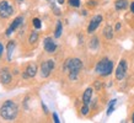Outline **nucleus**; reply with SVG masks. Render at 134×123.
Returning a JSON list of instances; mask_svg holds the SVG:
<instances>
[{
	"mask_svg": "<svg viewBox=\"0 0 134 123\" xmlns=\"http://www.w3.org/2000/svg\"><path fill=\"white\" fill-rule=\"evenodd\" d=\"M17 112H19V107L14 101H5L1 107H0V116L4 119L8 121H12V119L16 118Z\"/></svg>",
	"mask_w": 134,
	"mask_h": 123,
	"instance_id": "nucleus-1",
	"label": "nucleus"
},
{
	"mask_svg": "<svg viewBox=\"0 0 134 123\" xmlns=\"http://www.w3.org/2000/svg\"><path fill=\"white\" fill-rule=\"evenodd\" d=\"M82 69V62L79 58H73V59H68L65 62L64 70L66 73H69L70 80H76L77 75Z\"/></svg>",
	"mask_w": 134,
	"mask_h": 123,
	"instance_id": "nucleus-2",
	"label": "nucleus"
},
{
	"mask_svg": "<svg viewBox=\"0 0 134 123\" xmlns=\"http://www.w3.org/2000/svg\"><path fill=\"white\" fill-rule=\"evenodd\" d=\"M95 71L101 76H108L113 71V62L108 58H103L96 64Z\"/></svg>",
	"mask_w": 134,
	"mask_h": 123,
	"instance_id": "nucleus-3",
	"label": "nucleus"
},
{
	"mask_svg": "<svg viewBox=\"0 0 134 123\" xmlns=\"http://www.w3.org/2000/svg\"><path fill=\"white\" fill-rule=\"evenodd\" d=\"M12 14H14V8L11 6V4L6 0L0 1V17L6 19V17L11 16Z\"/></svg>",
	"mask_w": 134,
	"mask_h": 123,
	"instance_id": "nucleus-4",
	"label": "nucleus"
},
{
	"mask_svg": "<svg viewBox=\"0 0 134 123\" xmlns=\"http://www.w3.org/2000/svg\"><path fill=\"white\" fill-rule=\"evenodd\" d=\"M54 60L53 59H48V60H46L42 63L41 65V76L42 78H48L49 75H51V73L53 71V69H54Z\"/></svg>",
	"mask_w": 134,
	"mask_h": 123,
	"instance_id": "nucleus-5",
	"label": "nucleus"
},
{
	"mask_svg": "<svg viewBox=\"0 0 134 123\" xmlns=\"http://www.w3.org/2000/svg\"><path fill=\"white\" fill-rule=\"evenodd\" d=\"M127 70H128V63H127L126 59H122L119 62L117 69H116V79L117 80H123L126 78Z\"/></svg>",
	"mask_w": 134,
	"mask_h": 123,
	"instance_id": "nucleus-6",
	"label": "nucleus"
},
{
	"mask_svg": "<svg viewBox=\"0 0 134 123\" xmlns=\"http://www.w3.org/2000/svg\"><path fill=\"white\" fill-rule=\"evenodd\" d=\"M102 22V16L101 15H96V16H93L92 19H91V21H90L89 26H87V32L89 33H92L96 31V29H97L98 26H100V24Z\"/></svg>",
	"mask_w": 134,
	"mask_h": 123,
	"instance_id": "nucleus-7",
	"label": "nucleus"
},
{
	"mask_svg": "<svg viewBox=\"0 0 134 123\" xmlns=\"http://www.w3.org/2000/svg\"><path fill=\"white\" fill-rule=\"evenodd\" d=\"M43 47H44V49H46V52H47V53H54V52H55V49H57V44H55V42L53 41V38H51V37L44 38V41H43Z\"/></svg>",
	"mask_w": 134,
	"mask_h": 123,
	"instance_id": "nucleus-8",
	"label": "nucleus"
},
{
	"mask_svg": "<svg viewBox=\"0 0 134 123\" xmlns=\"http://www.w3.org/2000/svg\"><path fill=\"white\" fill-rule=\"evenodd\" d=\"M37 70H38V68H37V65L35 64V63H32V64H30V65L27 66V69H26V71L24 73V78H25V79L33 78V76H35V75L37 74Z\"/></svg>",
	"mask_w": 134,
	"mask_h": 123,
	"instance_id": "nucleus-9",
	"label": "nucleus"
},
{
	"mask_svg": "<svg viewBox=\"0 0 134 123\" xmlns=\"http://www.w3.org/2000/svg\"><path fill=\"white\" fill-rule=\"evenodd\" d=\"M11 73L9 71V69H3L1 71H0V81L3 82L4 85H6V84H9V82L11 81Z\"/></svg>",
	"mask_w": 134,
	"mask_h": 123,
	"instance_id": "nucleus-10",
	"label": "nucleus"
},
{
	"mask_svg": "<svg viewBox=\"0 0 134 123\" xmlns=\"http://www.w3.org/2000/svg\"><path fill=\"white\" fill-rule=\"evenodd\" d=\"M92 92H93L92 87H87L84 91V95H82V102H84V105H89L90 103L91 98H92Z\"/></svg>",
	"mask_w": 134,
	"mask_h": 123,
	"instance_id": "nucleus-11",
	"label": "nucleus"
},
{
	"mask_svg": "<svg viewBox=\"0 0 134 123\" xmlns=\"http://www.w3.org/2000/svg\"><path fill=\"white\" fill-rule=\"evenodd\" d=\"M103 36L106 37V40H112L113 38V29H112V26L110 25H107L103 30Z\"/></svg>",
	"mask_w": 134,
	"mask_h": 123,
	"instance_id": "nucleus-12",
	"label": "nucleus"
},
{
	"mask_svg": "<svg viewBox=\"0 0 134 123\" xmlns=\"http://www.w3.org/2000/svg\"><path fill=\"white\" fill-rule=\"evenodd\" d=\"M114 6H116L117 10H124L128 6V1L127 0H117L114 3Z\"/></svg>",
	"mask_w": 134,
	"mask_h": 123,
	"instance_id": "nucleus-13",
	"label": "nucleus"
},
{
	"mask_svg": "<svg viewBox=\"0 0 134 123\" xmlns=\"http://www.w3.org/2000/svg\"><path fill=\"white\" fill-rule=\"evenodd\" d=\"M62 32H63V25H62L60 21H57V26H55L54 37H55V38H59V37L62 36Z\"/></svg>",
	"mask_w": 134,
	"mask_h": 123,
	"instance_id": "nucleus-14",
	"label": "nucleus"
},
{
	"mask_svg": "<svg viewBox=\"0 0 134 123\" xmlns=\"http://www.w3.org/2000/svg\"><path fill=\"white\" fill-rule=\"evenodd\" d=\"M14 48H15V42L10 41L8 44V59L9 60L11 59V54H12V52H14Z\"/></svg>",
	"mask_w": 134,
	"mask_h": 123,
	"instance_id": "nucleus-15",
	"label": "nucleus"
},
{
	"mask_svg": "<svg viewBox=\"0 0 134 123\" xmlns=\"http://www.w3.org/2000/svg\"><path fill=\"white\" fill-rule=\"evenodd\" d=\"M21 22H22V19H21V17H16L15 20L12 21V24H11V26H10V29H11L12 31H15V30H16L17 27H19V26L21 25Z\"/></svg>",
	"mask_w": 134,
	"mask_h": 123,
	"instance_id": "nucleus-16",
	"label": "nucleus"
},
{
	"mask_svg": "<svg viewBox=\"0 0 134 123\" xmlns=\"http://www.w3.org/2000/svg\"><path fill=\"white\" fill-rule=\"evenodd\" d=\"M37 40H38V33L36 31H32L29 37V42L30 43H35V42H37Z\"/></svg>",
	"mask_w": 134,
	"mask_h": 123,
	"instance_id": "nucleus-17",
	"label": "nucleus"
},
{
	"mask_svg": "<svg viewBox=\"0 0 134 123\" xmlns=\"http://www.w3.org/2000/svg\"><path fill=\"white\" fill-rule=\"evenodd\" d=\"M90 48L91 49H96L98 47V40H97V37H92L91 38V41H90Z\"/></svg>",
	"mask_w": 134,
	"mask_h": 123,
	"instance_id": "nucleus-18",
	"label": "nucleus"
},
{
	"mask_svg": "<svg viewBox=\"0 0 134 123\" xmlns=\"http://www.w3.org/2000/svg\"><path fill=\"white\" fill-rule=\"evenodd\" d=\"M116 102H117V100H112V101H111L110 106H108V110H107V116H110L114 111V105H116Z\"/></svg>",
	"mask_w": 134,
	"mask_h": 123,
	"instance_id": "nucleus-19",
	"label": "nucleus"
},
{
	"mask_svg": "<svg viewBox=\"0 0 134 123\" xmlns=\"http://www.w3.org/2000/svg\"><path fill=\"white\" fill-rule=\"evenodd\" d=\"M33 26H35V29H41L42 27V24H41V20H40V19H33Z\"/></svg>",
	"mask_w": 134,
	"mask_h": 123,
	"instance_id": "nucleus-20",
	"label": "nucleus"
},
{
	"mask_svg": "<svg viewBox=\"0 0 134 123\" xmlns=\"http://www.w3.org/2000/svg\"><path fill=\"white\" fill-rule=\"evenodd\" d=\"M69 5L73 8H79L80 6V0H69Z\"/></svg>",
	"mask_w": 134,
	"mask_h": 123,
	"instance_id": "nucleus-21",
	"label": "nucleus"
},
{
	"mask_svg": "<svg viewBox=\"0 0 134 123\" xmlns=\"http://www.w3.org/2000/svg\"><path fill=\"white\" fill-rule=\"evenodd\" d=\"M87 113H89V105H84V106L81 107V115L87 116Z\"/></svg>",
	"mask_w": 134,
	"mask_h": 123,
	"instance_id": "nucleus-22",
	"label": "nucleus"
},
{
	"mask_svg": "<svg viewBox=\"0 0 134 123\" xmlns=\"http://www.w3.org/2000/svg\"><path fill=\"white\" fill-rule=\"evenodd\" d=\"M53 119H54V122H55V123H59V122H60V121H59V118H58V116H57V113H55V112L53 113Z\"/></svg>",
	"mask_w": 134,
	"mask_h": 123,
	"instance_id": "nucleus-23",
	"label": "nucleus"
},
{
	"mask_svg": "<svg viewBox=\"0 0 134 123\" xmlns=\"http://www.w3.org/2000/svg\"><path fill=\"white\" fill-rule=\"evenodd\" d=\"M87 5H89L90 8H93V6H96V1L91 0V1H89V3H87Z\"/></svg>",
	"mask_w": 134,
	"mask_h": 123,
	"instance_id": "nucleus-24",
	"label": "nucleus"
},
{
	"mask_svg": "<svg viewBox=\"0 0 134 123\" xmlns=\"http://www.w3.org/2000/svg\"><path fill=\"white\" fill-rule=\"evenodd\" d=\"M12 32H14V31H12V30L10 29V27H9V29H8V31H6V36H10V35H11Z\"/></svg>",
	"mask_w": 134,
	"mask_h": 123,
	"instance_id": "nucleus-25",
	"label": "nucleus"
},
{
	"mask_svg": "<svg viewBox=\"0 0 134 123\" xmlns=\"http://www.w3.org/2000/svg\"><path fill=\"white\" fill-rule=\"evenodd\" d=\"M3 52H4V46H3L1 43H0V55L3 54Z\"/></svg>",
	"mask_w": 134,
	"mask_h": 123,
	"instance_id": "nucleus-26",
	"label": "nucleus"
},
{
	"mask_svg": "<svg viewBox=\"0 0 134 123\" xmlns=\"http://www.w3.org/2000/svg\"><path fill=\"white\" fill-rule=\"evenodd\" d=\"M130 11H132V12L134 14V1L132 3V4H130Z\"/></svg>",
	"mask_w": 134,
	"mask_h": 123,
	"instance_id": "nucleus-27",
	"label": "nucleus"
},
{
	"mask_svg": "<svg viewBox=\"0 0 134 123\" xmlns=\"http://www.w3.org/2000/svg\"><path fill=\"white\" fill-rule=\"evenodd\" d=\"M42 107H43V110H44V112H46V113H48V110H47V107H46V105H44V103H42Z\"/></svg>",
	"mask_w": 134,
	"mask_h": 123,
	"instance_id": "nucleus-28",
	"label": "nucleus"
},
{
	"mask_svg": "<svg viewBox=\"0 0 134 123\" xmlns=\"http://www.w3.org/2000/svg\"><path fill=\"white\" fill-rule=\"evenodd\" d=\"M118 30H121V24H119V22L116 25V31H118Z\"/></svg>",
	"mask_w": 134,
	"mask_h": 123,
	"instance_id": "nucleus-29",
	"label": "nucleus"
},
{
	"mask_svg": "<svg viewBox=\"0 0 134 123\" xmlns=\"http://www.w3.org/2000/svg\"><path fill=\"white\" fill-rule=\"evenodd\" d=\"M58 3H59V4H63V3H64V0H58Z\"/></svg>",
	"mask_w": 134,
	"mask_h": 123,
	"instance_id": "nucleus-30",
	"label": "nucleus"
},
{
	"mask_svg": "<svg viewBox=\"0 0 134 123\" xmlns=\"http://www.w3.org/2000/svg\"><path fill=\"white\" fill-rule=\"evenodd\" d=\"M132 122L134 123V113H133V117H132Z\"/></svg>",
	"mask_w": 134,
	"mask_h": 123,
	"instance_id": "nucleus-31",
	"label": "nucleus"
},
{
	"mask_svg": "<svg viewBox=\"0 0 134 123\" xmlns=\"http://www.w3.org/2000/svg\"><path fill=\"white\" fill-rule=\"evenodd\" d=\"M17 1H19V3H22V1H24V0H17Z\"/></svg>",
	"mask_w": 134,
	"mask_h": 123,
	"instance_id": "nucleus-32",
	"label": "nucleus"
}]
</instances>
